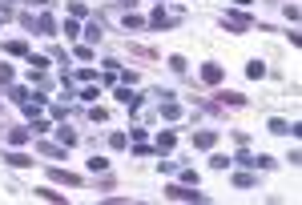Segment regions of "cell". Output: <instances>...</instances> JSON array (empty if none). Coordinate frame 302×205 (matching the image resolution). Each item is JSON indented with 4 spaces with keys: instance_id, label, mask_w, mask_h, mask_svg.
Here are the masks:
<instances>
[{
    "instance_id": "1",
    "label": "cell",
    "mask_w": 302,
    "mask_h": 205,
    "mask_svg": "<svg viewBox=\"0 0 302 205\" xmlns=\"http://www.w3.org/2000/svg\"><path fill=\"white\" fill-rule=\"evenodd\" d=\"M198 185H165V197L169 201H206V193H193Z\"/></svg>"
},
{
    "instance_id": "2",
    "label": "cell",
    "mask_w": 302,
    "mask_h": 205,
    "mask_svg": "<svg viewBox=\"0 0 302 205\" xmlns=\"http://www.w3.org/2000/svg\"><path fill=\"white\" fill-rule=\"evenodd\" d=\"M222 24L234 28V32H250V28H254V21H250L246 12H222Z\"/></svg>"
},
{
    "instance_id": "3",
    "label": "cell",
    "mask_w": 302,
    "mask_h": 205,
    "mask_svg": "<svg viewBox=\"0 0 302 205\" xmlns=\"http://www.w3.org/2000/svg\"><path fill=\"white\" fill-rule=\"evenodd\" d=\"M145 24H149V28H173V24H182V12H165V8H157Z\"/></svg>"
},
{
    "instance_id": "4",
    "label": "cell",
    "mask_w": 302,
    "mask_h": 205,
    "mask_svg": "<svg viewBox=\"0 0 302 205\" xmlns=\"http://www.w3.org/2000/svg\"><path fill=\"white\" fill-rule=\"evenodd\" d=\"M24 24H28V28H37V32H41V36H57V21H52V16H37V21H32V16H24Z\"/></svg>"
},
{
    "instance_id": "5",
    "label": "cell",
    "mask_w": 302,
    "mask_h": 205,
    "mask_svg": "<svg viewBox=\"0 0 302 205\" xmlns=\"http://www.w3.org/2000/svg\"><path fill=\"white\" fill-rule=\"evenodd\" d=\"M113 97H117V105H125V109H133V113L141 109V97H137L133 89H129V85H125V89H117Z\"/></svg>"
},
{
    "instance_id": "6",
    "label": "cell",
    "mask_w": 302,
    "mask_h": 205,
    "mask_svg": "<svg viewBox=\"0 0 302 205\" xmlns=\"http://www.w3.org/2000/svg\"><path fill=\"white\" fill-rule=\"evenodd\" d=\"M48 177H52V181L73 185V189H77V185H85V177H81V173H69V169H48Z\"/></svg>"
},
{
    "instance_id": "7",
    "label": "cell",
    "mask_w": 302,
    "mask_h": 205,
    "mask_svg": "<svg viewBox=\"0 0 302 205\" xmlns=\"http://www.w3.org/2000/svg\"><path fill=\"white\" fill-rule=\"evenodd\" d=\"M222 77H226V72H222V65H214V61H206V65H202V81H206V85H218Z\"/></svg>"
},
{
    "instance_id": "8",
    "label": "cell",
    "mask_w": 302,
    "mask_h": 205,
    "mask_svg": "<svg viewBox=\"0 0 302 205\" xmlns=\"http://www.w3.org/2000/svg\"><path fill=\"white\" fill-rule=\"evenodd\" d=\"M218 105H222V109H226V105H230V109H242V105H246V97H242V92H218Z\"/></svg>"
},
{
    "instance_id": "9",
    "label": "cell",
    "mask_w": 302,
    "mask_h": 205,
    "mask_svg": "<svg viewBox=\"0 0 302 205\" xmlns=\"http://www.w3.org/2000/svg\"><path fill=\"white\" fill-rule=\"evenodd\" d=\"M162 117L165 121H177V117H182V105H177L173 97H162Z\"/></svg>"
},
{
    "instance_id": "10",
    "label": "cell",
    "mask_w": 302,
    "mask_h": 205,
    "mask_svg": "<svg viewBox=\"0 0 302 205\" xmlns=\"http://www.w3.org/2000/svg\"><path fill=\"white\" fill-rule=\"evenodd\" d=\"M32 141V129L28 125H21V129H8V145H28Z\"/></svg>"
},
{
    "instance_id": "11",
    "label": "cell",
    "mask_w": 302,
    "mask_h": 205,
    "mask_svg": "<svg viewBox=\"0 0 302 205\" xmlns=\"http://www.w3.org/2000/svg\"><path fill=\"white\" fill-rule=\"evenodd\" d=\"M193 145H198V149H214V145H218V133H214V129H202V133H193Z\"/></svg>"
},
{
    "instance_id": "12",
    "label": "cell",
    "mask_w": 302,
    "mask_h": 205,
    "mask_svg": "<svg viewBox=\"0 0 302 205\" xmlns=\"http://www.w3.org/2000/svg\"><path fill=\"white\" fill-rule=\"evenodd\" d=\"M4 165H12V169H28V165H32V157H24V153H16V149H12V153H4Z\"/></svg>"
},
{
    "instance_id": "13",
    "label": "cell",
    "mask_w": 302,
    "mask_h": 205,
    "mask_svg": "<svg viewBox=\"0 0 302 205\" xmlns=\"http://www.w3.org/2000/svg\"><path fill=\"white\" fill-rule=\"evenodd\" d=\"M173 145H177V137H173V133H157V145H153V153H169Z\"/></svg>"
},
{
    "instance_id": "14",
    "label": "cell",
    "mask_w": 302,
    "mask_h": 205,
    "mask_svg": "<svg viewBox=\"0 0 302 205\" xmlns=\"http://www.w3.org/2000/svg\"><path fill=\"white\" fill-rule=\"evenodd\" d=\"M270 133H278V137H290V121H282V117H270V125H266Z\"/></svg>"
},
{
    "instance_id": "15",
    "label": "cell",
    "mask_w": 302,
    "mask_h": 205,
    "mask_svg": "<svg viewBox=\"0 0 302 205\" xmlns=\"http://www.w3.org/2000/svg\"><path fill=\"white\" fill-rule=\"evenodd\" d=\"M4 52L8 57H28V45L24 41H4Z\"/></svg>"
},
{
    "instance_id": "16",
    "label": "cell",
    "mask_w": 302,
    "mask_h": 205,
    "mask_svg": "<svg viewBox=\"0 0 302 205\" xmlns=\"http://www.w3.org/2000/svg\"><path fill=\"white\" fill-rule=\"evenodd\" d=\"M234 185H238V189H254L258 177H254V173H234Z\"/></svg>"
},
{
    "instance_id": "17",
    "label": "cell",
    "mask_w": 302,
    "mask_h": 205,
    "mask_svg": "<svg viewBox=\"0 0 302 205\" xmlns=\"http://www.w3.org/2000/svg\"><path fill=\"white\" fill-rule=\"evenodd\" d=\"M246 77H250V81H262V77H266V65H262V61H250V65H246Z\"/></svg>"
},
{
    "instance_id": "18",
    "label": "cell",
    "mask_w": 302,
    "mask_h": 205,
    "mask_svg": "<svg viewBox=\"0 0 302 205\" xmlns=\"http://www.w3.org/2000/svg\"><path fill=\"white\" fill-rule=\"evenodd\" d=\"M37 197H45V201H65V193H57V189H48V185H41V189H32Z\"/></svg>"
},
{
    "instance_id": "19",
    "label": "cell",
    "mask_w": 302,
    "mask_h": 205,
    "mask_svg": "<svg viewBox=\"0 0 302 205\" xmlns=\"http://www.w3.org/2000/svg\"><path fill=\"white\" fill-rule=\"evenodd\" d=\"M57 141H61L65 149H73V145H77V133H73V129H57Z\"/></svg>"
},
{
    "instance_id": "20",
    "label": "cell",
    "mask_w": 302,
    "mask_h": 205,
    "mask_svg": "<svg viewBox=\"0 0 302 205\" xmlns=\"http://www.w3.org/2000/svg\"><path fill=\"white\" fill-rule=\"evenodd\" d=\"M41 153H45V157H65V145H61V141H57V145H41Z\"/></svg>"
},
{
    "instance_id": "21",
    "label": "cell",
    "mask_w": 302,
    "mask_h": 205,
    "mask_svg": "<svg viewBox=\"0 0 302 205\" xmlns=\"http://www.w3.org/2000/svg\"><path fill=\"white\" fill-rule=\"evenodd\" d=\"M169 68H173V72H186V57H177V52H173V57H169Z\"/></svg>"
},
{
    "instance_id": "22",
    "label": "cell",
    "mask_w": 302,
    "mask_h": 205,
    "mask_svg": "<svg viewBox=\"0 0 302 205\" xmlns=\"http://www.w3.org/2000/svg\"><path fill=\"white\" fill-rule=\"evenodd\" d=\"M105 169H109V161H105V157H93V161H89V173H105Z\"/></svg>"
},
{
    "instance_id": "23",
    "label": "cell",
    "mask_w": 302,
    "mask_h": 205,
    "mask_svg": "<svg viewBox=\"0 0 302 205\" xmlns=\"http://www.w3.org/2000/svg\"><path fill=\"white\" fill-rule=\"evenodd\" d=\"M109 145H113V149H125V145H129V137H125V133H109Z\"/></svg>"
},
{
    "instance_id": "24",
    "label": "cell",
    "mask_w": 302,
    "mask_h": 205,
    "mask_svg": "<svg viewBox=\"0 0 302 205\" xmlns=\"http://www.w3.org/2000/svg\"><path fill=\"white\" fill-rule=\"evenodd\" d=\"M209 165H214V169H226V165H234L230 157H222V153H218V157H209Z\"/></svg>"
},
{
    "instance_id": "25",
    "label": "cell",
    "mask_w": 302,
    "mask_h": 205,
    "mask_svg": "<svg viewBox=\"0 0 302 205\" xmlns=\"http://www.w3.org/2000/svg\"><path fill=\"white\" fill-rule=\"evenodd\" d=\"M125 28H145V21H141V16H133V12H129V16H125Z\"/></svg>"
},
{
    "instance_id": "26",
    "label": "cell",
    "mask_w": 302,
    "mask_h": 205,
    "mask_svg": "<svg viewBox=\"0 0 302 205\" xmlns=\"http://www.w3.org/2000/svg\"><path fill=\"white\" fill-rule=\"evenodd\" d=\"M28 68H48V57H28Z\"/></svg>"
},
{
    "instance_id": "27",
    "label": "cell",
    "mask_w": 302,
    "mask_h": 205,
    "mask_svg": "<svg viewBox=\"0 0 302 205\" xmlns=\"http://www.w3.org/2000/svg\"><path fill=\"white\" fill-rule=\"evenodd\" d=\"M8 97H12L16 105H24V101H28V89H12V92H8Z\"/></svg>"
},
{
    "instance_id": "28",
    "label": "cell",
    "mask_w": 302,
    "mask_h": 205,
    "mask_svg": "<svg viewBox=\"0 0 302 205\" xmlns=\"http://www.w3.org/2000/svg\"><path fill=\"white\" fill-rule=\"evenodd\" d=\"M0 85H12V68L8 65H0Z\"/></svg>"
},
{
    "instance_id": "29",
    "label": "cell",
    "mask_w": 302,
    "mask_h": 205,
    "mask_svg": "<svg viewBox=\"0 0 302 205\" xmlns=\"http://www.w3.org/2000/svg\"><path fill=\"white\" fill-rule=\"evenodd\" d=\"M234 4H238V8H250V4H254V0H234Z\"/></svg>"
},
{
    "instance_id": "30",
    "label": "cell",
    "mask_w": 302,
    "mask_h": 205,
    "mask_svg": "<svg viewBox=\"0 0 302 205\" xmlns=\"http://www.w3.org/2000/svg\"><path fill=\"white\" fill-rule=\"evenodd\" d=\"M28 4H37V8H45V4H48V0H28Z\"/></svg>"
},
{
    "instance_id": "31",
    "label": "cell",
    "mask_w": 302,
    "mask_h": 205,
    "mask_svg": "<svg viewBox=\"0 0 302 205\" xmlns=\"http://www.w3.org/2000/svg\"><path fill=\"white\" fill-rule=\"evenodd\" d=\"M117 4H133V0H117Z\"/></svg>"
}]
</instances>
